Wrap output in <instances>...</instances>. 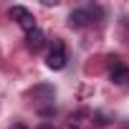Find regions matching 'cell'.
Returning <instances> with one entry per match:
<instances>
[{
	"label": "cell",
	"instance_id": "cell-1",
	"mask_svg": "<svg viewBox=\"0 0 129 129\" xmlns=\"http://www.w3.org/2000/svg\"><path fill=\"white\" fill-rule=\"evenodd\" d=\"M66 61H69V56H66V46H63V41H53V46H51V51L46 56V66L51 71H61L63 66H66Z\"/></svg>",
	"mask_w": 129,
	"mask_h": 129
},
{
	"label": "cell",
	"instance_id": "cell-2",
	"mask_svg": "<svg viewBox=\"0 0 129 129\" xmlns=\"http://www.w3.org/2000/svg\"><path fill=\"white\" fill-rule=\"evenodd\" d=\"M10 18H13L25 33L36 30V18H33V13H30L28 8H23V5H13V8H10Z\"/></svg>",
	"mask_w": 129,
	"mask_h": 129
},
{
	"label": "cell",
	"instance_id": "cell-3",
	"mask_svg": "<svg viewBox=\"0 0 129 129\" xmlns=\"http://www.w3.org/2000/svg\"><path fill=\"white\" fill-rule=\"evenodd\" d=\"M91 18H94V15H91L89 8H79V10H74V13L69 15V25H71V28H84Z\"/></svg>",
	"mask_w": 129,
	"mask_h": 129
},
{
	"label": "cell",
	"instance_id": "cell-4",
	"mask_svg": "<svg viewBox=\"0 0 129 129\" xmlns=\"http://www.w3.org/2000/svg\"><path fill=\"white\" fill-rule=\"evenodd\" d=\"M109 79H111L116 86H129V69L121 66V63H116V66L111 69V74H109Z\"/></svg>",
	"mask_w": 129,
	"mask_h": 129
},
{
	"label": "cell",
	"instance_id": "cell-5",
	"mask_svg": "<svg viewBox=\"0 0 129 129\" xmlns=\"http://www.w3.org/2000/svg\"><path fill=\"white\" fill-rule=\"evenodd\" d=\"M43 43H46V36H43V30H30V33H25V46L30 48V51H41L43 48Z\"/></svg>",
	"mask_w": 129,
	"mask_h": 129
},
{
	"label": "cell",
	"instance_id": "cell-6",
	"mask_svg": "<svg viewBox=\"0 0 129 129\" xmlns=\"http://www.w3.org/2000/svg\"><path fill=\"white\" fill-rule=\"evenodd\" d=\"M30 94L33 96H43V99H53V86H33Z\"/></svg>",
	"mask_w": 129,
	"mask_h": 129
},
{
	"label": "cell",
	"instance_id": "cell-7",
	"mask_svg": "<svg viewBox=\"0 0 129 129\" xmlns=\"http://www.w3.org/2000/svg\"><path fill=\"white\" fill-rule=\"evenodd\" d=\"M10 129H28V126H25V124H13Z\"/></svg>",
	"mask_w": 129,
	"mask_h": 129
},
{
	"label": "cell",
	"instance_id": "cell-8",
	"mask_svg": "<svg viewBox=\"0 0 129 129\" xmlns=\"http://www.w3.org/2000/svg\"><path fill=\"white\" fill-rule=\"evenodd\" d=\"M38 129H53V126H51V124H43V126H38Z\"/></svg>",
	"mask_w": 129,
	"mask_h": 129
},
{
	"label": "cell",
	"instance_id": "cell-9",
	"mask_svg": "<svg viewBox=\"0 0 129 129\" xmlns=\"http://www.w3.org/2000/svg\"><path fill=\"white\" fill-rule=\"evenodd\" d=\"M63 129H76V126H74V124H66V126H63Z\"/></svg>",
	"mask_w": 129,
	"mask_h": 129
}]
</instances>
